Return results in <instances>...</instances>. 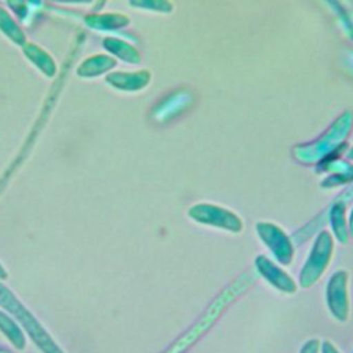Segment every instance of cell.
<instances>
[{
    "label": "cell",
    "mask_w": 353,
    "mask_h": 353,
    "mask_svg": "<svg viewBox=\"0 0 353 353\" xmlns=\"http://www.w3.org/2000/svg\"><path fill=\"white\" fill-rule=\"evenodd\" d=\"M189 215L194 218L197 222L221 226L232 232H239L241 229V221L237 215L216 205L197 204L190 208Z\"/></svg>",
    "instance_id": "6da1fadb"
}]
</instances>
